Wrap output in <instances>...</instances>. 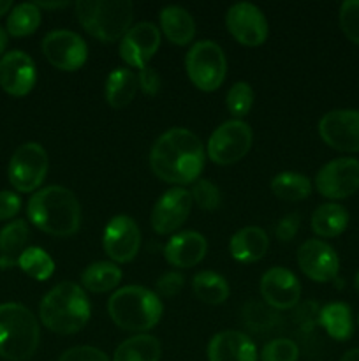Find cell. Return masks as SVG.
<instances>
[{"label": "cell", "mask_w": 359, "mask_h": 361, "mask_svg": "<svg viewBox=\"0 0 359 361\" xmlns=\"http://www.w3.org/2000/svg\"><path fill=\"white\" fill-rule=\"evenodd\" d=\"M41 330L34 314L20 303L0 305V358L27 361L35 355Z\"/></svg>", "instance_id": "cell-5"}, {"label": "cell", "mask_w": 359, "mask_h": 361, "mask_svg": "<svg viewBox=\"0 0 359 361\" xmlns=\"http://www.w3.org/2000/svg\"><path fill=\"white\" fill-rule=\"evenodd\" d=\"M192 201L204 212H215L222 203V194L211 180H196L190 190Z\"/></svg>", "instance_id": "cell-35"}, {"label": "cell", "mask_w": 359, "mask_h": 361, "mask_svg": "<svg viewBox=\"0 0 359 361\" xmlns=\"http://www.w3.org/2000/svg\"><path fill=\"white\" fill-rule=\"evenodd\" d=\"M319 134L327 147L345 154L359 152V109H333L319 122Z\"/></svg>", "instance_id": "cell-12"}, {"label": "cell", "mask_w": 359, "mask_h": 361, "mask_svg": "<svg viewBox=\"0 0 359 361\" xmlns=\"http://www.w3.org/2000/svg\"><path fill=\"white\" fill-rule=\"evenodd\" d=\"M69 2H37V7H46V9H58V7H67Z\"/></svg>", "instance_id": "cell-43"}, {"label": "cell", "mask_w": 359, "mask_h": 361, "mask_svg": "<svg viewBox=\"0 0 359 361\" xmlns=\"http://www.w3.org/2000/svg\"><path fill=\"white\" fill-rule=\"evenodd\" d=\"M49 159L39 143H25L18 147L9 162V182L20 192H34L48 175Z\"/></svg>", "instance_id": "cell-9"}, {"label": "cell", "mask_w": 359, "mask_h": 361, "mask_svg": "<svg viewBox=\"0 0 359 361\" xmlns=\"http://www.w3.org/2000/svg\"><path fill=\"white\" fill-rule=\"evenodd\" d=\"M315 189L327 200H347L359 190V161L352 157L334 159L315 175Z\"/></svg>", "instance_id": "cell-10"}, {"label": "cell", "mask_w": 359, "mask_h": 361, "mask_svg": "<svg viewBox=\"0 0 359 361\" xmlns=\"http://www.w3.org/2000/svg\"><path fill=\"white\" fill-rule=\"evenodd\" d=\"M90 316V300L76 282H60L46 293L39 305L41 323L58 335L77 334L87 326Z\"/></svg>", "instance_id": "cell-3"}, {"label": "cell", "mask_w": 359, "mask_h": 361, "mask_svg": "<svg viewBox=\"0 0 359 361\" xmlns=\"http://www.w3.org/2000/svg\"><path fill=\"white\" fill-rule=\"evenodd\" d=\"M225 102H227V109L236 120L239 116H245L250 111L253 104V90L246 81H238L229 88L227 95H225Z\"/></svg>", "instance_id": "cell-34"}, {"label": "cell", "mask_w": 359, "mask_h": 361, "mask_svg": "<svg viewBox=\"0 0 359 361\" xmlns=\"http://www.w3.org/2000/svg\"><path fill=\"white\" fill-rule=\"evenodd\" d=\"M18 267L28 277L42 282L48 281L53 275V271H55V261L51 259V256L46 250L39 249V247H28V249L23 250L20 259H18Z\"/></svg>", "instance_id": "cell-33"}, {"label": "cell", "mask_w": 359, "mask_h": 361, "mask_svg": "<svg viewBox=\"0 0 359 361\" xmlns=\"http://www.w3.org/2000/svg\"><path fill=\"white\" fill-rule=\"evenodd\" d=\"M41 25V9L37 4L25 2L13 7L9 18H7V34L13 37H25V35L34 34Z\"/></svg>", "instance_id": "cell-32"}, {"label": "cell", "mask_w": 359, "mask_h": 361, "mask_svg": "<svg viewBox=\"0 0 359 361\" xmlns=\"http://www.w3.org/2000/svg\"><path fill=\"white\" fill-rule=\"evenodd\" d=\"M21 208V200L16 192L0 190V221H9L18 215Z\"/></svg>", "instance_id": "cell-42"}, {"label": "cell", "mask_w": 359, "mask_h": 361, "mask_svg": "<svg viewBox=\"0 0 359 361\" xmlns=\"http://www.w3.org/2000/svg\"><path fill=\"white\" fill-rule=\"evenodd\" d=\"M137 88H139L137 74H134L127 67H116L106 80V102L115 109L125 108L136 97Z\"/></svg>", "instance_id": "cell-24"}, {"label": "cell", "mask_w": 359, "mask_h": 361, "mask_svg": "<svg viewBox=\"0 0 359 361\" xmlns=\"http://www.w3.org/2000/svg\"><path fill=\"white\" fill-rule=\"evenodd\" d=\"M28 221L41 231L65 238L81 226V204L73 190L62 185L39 189L27 204Z\"/></svg>", "instance_id": "cell-2"}, {"label": "cell", "mask_w": 359, "mask_h": 361, "mask_svg": "<svg viewBox=\"0 0 359 361\" xmlns=\"http://www.w3.org/2000/svg\"><path fill=\"white\" fill-rule=\"evenodd\" d=\"M183 284H185V277L180 271H168L158 281L155 282V289H157V296H164V298H172L182 291Z\"/></svg>", "instance_id": "cell-38"}, {"label": "cell", "mask_w": 359, "mask_h": 361, "mask_svg": "<svg viewBox=\"0 0 359 361\" xmlns=\"http://www.w3.org/2000/svg\"><path fill=\"white\" fill-rule=\"evenodd\" d=\"M299 224H301L299 214H289L287 217H284L278 222L277 228H275V235H277V238L280 242H291L298 235Z\"/></svg>", "instance_id": "cell-41"}, {"label": "cell", "mask_w": 359, "mask_h": 361, "mask_svg": "<svg viewBox=\"0 0 359 361\" xmlns=\"http://www.w3.org/2000/svg\"><path fill=\"white\" fill-rule=\"evenodd\" d=\"M74 7L81 27L102 42L122 41L132 27L134 6L129 0H80Z\"/></svg>", "instance_id": "cell-6"}, {"label": "cell", "mask_w": 359, "mask_h": 361, "mask_svg": "<svg viewBox=\"0 0 359 361\" xmlns=\"http://www.w3.org/2000/svg\"><path fill=\"white\" fill-rule=\"evenodd\" d=\"M298 264L313 282H331L340 270L336 250L322 240H306L298 249Z\"/></svg>", "instance_id": "cell-17"}, {"label": "cell", "mask_w": 359, "mask_h": 361, "mask_svg": "<svg viewBox=\"0 0 359 361\" xmlns=\"http://www.w3.org/2000/svg\"><path fill=\"white\" fill-rule=\"evenodd\" d=\"M271 190L278 200L301 201L312 194V182H310L308 176L299 175V173H278L271 180Z\"/></svg>", "instance_id": "cell-31"}, {"label": "cell", "mask_w": 359, "mask_h": 361, "mask_svg": "<svg viewBox=\"0 0 359 361\" xmlns=\"http://www.w3.org/2000/svg\"><path fill=\"white\" fill-rule=\"evenodd\" d=\"M253 134L243 120H227L211 134L208 141V157L218 166H231L241 161L252 148Z\"/></svg>", "instance_id": "cell-8"}, {"label": "cell", "mask_w": 359, "mask_h": 361, "mask_svg": "<svg viewBox=\"0 0 359 361\" xmlns=\"http://www.w3.org/2000/svg\"><path fill=\"white\" fill-rule=\"evenodd\" d=\"M46 60L58 71L74 73L88 59V46L80 34L73 30H53L42 39Z\"/></svg>", "instance_id": "cell-11"}, {"label": "cell", "mask_w": 359, "mask_h": 361, "mask_svg": "<svg viewBox=\"0 0 359 361\" xmlns=\"http://www.w3.org/2000/svg\"><path fill=\"white\" fill-rule=\"evenodd\" d=\"M299 348L291 338H275L260 351V361H298Z\"/></svg>", "instance_id": "cell-36"}, {"label": "cell", "mask_w": 359, "mask_h": 361, "mask_svg": "<svg viewBox=\"0 0 359 361\" xmlns=\"http://www.w3.org/2000/svg\"><path fill=\"white\" fill-rule=\"evenodd\" d=\"M122 270L109 261H97L88 264L81 274V286L90 293H109L122 282Z\"/></svg>", "instance_id": "cell-27"}, {"label": "cell", "mask_w": 359, "mask_h": 361, "mask_svg": "<svg viewBox=\"0 0 359 361\" xmlns=\"http://www.w3.org/2000/svg\"><path fill=\"white\" fill-rule=\"evenodd\" d=\"M27 242L28 226L21 219L13 221L0 229V268L2 270L18 264V259L23 254Z\"/></svg>", "instance_id": "cell-26"}, {"label": "cell", "mask_w": 359, "mask_h": 361, "mask_svg": "<svg viewBox=\"0 0 359 361\" xmlns=\"http://www.w3.org/2000/svg\"><path fill=\"white\" fill-rule=\"evenodd\" d=\"M208 242L201 233L182 231L172 236L164 249V257L175 268H192L204 259Z\"/></svg>", "instance_id": "cell-21"}, {"label": "cell", "mask_w": 359, "mask_h": 361, "mask_svg": "<svg viewBox=\"0 0 359 361\" xmlns=\"http://www.w3.org/2000/svg\"><path fill=\"white\" fill-rule=\"evenodd\" d=\"M354 288H355V291L359 293V270H358V274H355V277H354Z\"/></svg>", "instance_id": "cell-47"}, {"label": "cell", "mask_w": 359, "mask_h": 361, "mask_svg": "<svg viewBox=\"0 0 359 361\" xmlns=\"http://www.w3.org/2000/svg\"><path fill=\"white\" fill-rule=\"evenodd\" d=\"M192 196L190 190L183 187H172L165 190L151 210V228L158 235L175 233L180 226L185 224L192 210Z\"/></svg>", "instance_id": "cell-16"}, {"label": "cell", "mask_w": 359, "mask_h": 361, "mask_svg": "<svg viewBox=\"0 0 359 361\" xmlns=\"http://www.w3.org/2000/svg\"><path fill=\"white\" fill-rule=\"evenodd\" d=\"M319 319L320 326L326 330V334L331 338L338 342H345L351 338L352 331H354V323H352V312L351 307L347 303L333 302L324 305L319 310Z\"/></svg>", "instance_id": "cell-25"}, {"label": "cell", "mask_w": 359, "mask_h": 361, "mask_svg": "<svg viewBox=\"0 0 359 361\" xmlns=\"http://www.w3.org/2000/svg\"><path fill=\"white\" fill-rule=\"evenodd\" d=\"M160 342L146 334L134 335L116 348L113 361H158L160 360Z\"/></svg>", "instance_id": "cell-29"}, {"label": "cell", "mask_w": 359, "mask_h": 361, "mask_svg": "<svg viewBox=\"0 0 359 361\" xmlns=\"http://www.w3.org/2000/svg\"><path fill=\"white\" fill-rule=\"evenodd\" d=\"M137 85L146 94L148 97H155L160 90V76L153 67H144V69L137 71Z\"/></svg>", "instance_id": "cell-40"}, {"label": "cell", "mask_w": 359, "mask_h": 361, "mask_svg": "<svg viewBox=\"0 0 359 361\" xmlns=\"http://www.w3.org/2000/svg\"><path fill=\"white\" fill-rule=\"evenodd\" d=\"M58 361H109V358L101 349L92 348V345H77V348L67 349Z\"/></svg>", "instance_id": "cell-39"}, {"label": "cell", "mask_w": 359, "mask_h": 361, "mask_svg": "<svg viewBox=\"0 0 359 361\" xmlns=\"http://www.w3.org/2000/svg\"><path fill=\"white\" fill-rule=\"evenodd\" d=\"M210 361H259L256 344L248 335L236 330H225L213 335L206 349Z\"/></svg>", "instance_id": "cell-20"}, {"label": "cell", "mask_w": 359, "mask_h": 361, "mask_svg": "<svg viewBox=\"0 0 359 361\" xmlns=\"http://www.w3.org/2000/svg\"><path fill=\"white\" fill-rule=\"evenodd\" d=\"M162 300L157 293L141 286H125L109 296L108 314L125 331H148L162 319Z\"/></svg>", "instance_id": "cell-4"}, {"label": "cell", "mask_w": 359, "mask_h": 361, "mask_svg": "<svg viewBox=\"0 0 359 361\" xmlns=\"http://www.w3.org/2000/svg\"><path fill=\"white\" fill-rule=\"evenodd\" d=\"M338 21L345 37L359 44V0H347L341 4Z\"/></svg>", "instance_id": "cell-37"}, {"label": "cell", "mask_w": 359, "mask_h": 361, "mask_svg": "<svg viewBox=\"0 0 359 361\" xmlns=\"http://www.w3.org/2000/svg\"><path fill=\"white\" fill-rule=\"evenodd\" d=\"M340 361H359V349H351L341 356Z\"/></svg>", "instance_id": "cell-44"}, {"label": "cell", "mask_w": 359, "mask_h": 361, "mask_svg": "<svg viewBox=\"0 0 359 361\" xmlns=\"http://www.w3.org/2000/svg\"><path fill=\"white\" fill-rule=\"evenodd\" d=\"M13 9V2L11 0H0V16L7 14V11Z\"/></svg>", "instance_id": "cell-45"}, {"label": "cell", "mask_w": 359, "mask_h": 361, "mask_svg": "<svg viewBox=\"0 0 359 361\" xmlns=\"http://www.w3.org/2000/svg\"><path fill=\"white\" fill-rule=\"evenodd\" d=\"M185 69L194 87L203 92H215L224 83L227 62L217 42L199 41L187 53Z\"/></svg>", "instance_id": "cell-7"}, {"label": "cell", "mask_w": 359, "mask_h": 361, "mask_svg": "<svg viewBox=\"0 0 359 361\" xmlns=\"http://www.w3.org/2000/svg\"><path fill=\"white\" fill-rule=\"evenodd\" d=\"M348 226V214L341 204H320L312 215V231L320 238L340 236Z\"/></svg>", "instance_id": "cell-28"}, {"label": "cell", "mask_w": 359, "mask_h": 361, "mask_svg": "<svg viewBox=\"0 0 359 361\" xmlns=\"http://www.w3.org/2000/svg\"><path fill=\"white\" fill-rule=\"evenodd\" d=\"M35 63L25 51L14 49L0 59V87L13 97H23L34 88Z\"/></svg>", "instance_id": "cell-19"}, {"label": "cell", "mask_w": 359, "mask_h": 361, "mask_svg": "<svg viewBox=\"0 0 359 361\" xmlns=\"http://www.w3.org/2000/svg\"><path fill=\"white\" fill-rule=\"evenodd\" d=\"M160 28L165 39L176 46H187L196 35L192 14L180 6H168L160 11Z\"/></svg>", "instance_id": "cell-23"}, {"label": "cell", "mask_w": 359, "mask_h": 361, "mask_svg": "<svg viewBox=\"0 0 359 361\" xmlns=\"http://www.w3.org/2000/svg\"><path fill=\"white\" fill-rule=\"evenodd\" d=\"M270 240H267L266 231L257 226H246L232 235L229 242V252L232 259L238 263H256L263 259L264 254L267 252Z\"/></svg>", "instance_id": "cell-22"}, {"label": "cell", "mask_w": 359, "mask_h": 361, "mask_svg": "<svg viewBox=\"0 0 359 361\" xmlns=\"http://www.w3.org/2000/svg\"><path fill=\"white\" fill-rule=\"evenodd\" d=\"M192 291L201 302L208 305H220L229 298L227 281L215 271H199L192 279Z\"/></svg>", "instance_id": "cell-30"}, {"label": "cell", "mask_w": 359, "mask_h": 361, "mask_svg": "<svg viewBox=\"0 0 359 361\" xmlns=\"http://www.w3.org/2000/svg\"><path fill=\"white\" fill-rule=\"evenodd\" d=\"M227 30L239 44L256 48L266 42L267 21L263 11L250 2H238L229 7L225 14Z\"/></svg>", "instance_id": "cell-13"}, {"label": "cell", "mask_w": 359, "mask_h": 361, "mask_svg": "<svg viewBox=\"0 0 359 361\" xmlns=\"http://www.w3.org/2000/svg\"><path fill=\"white\" fill-rule=\"evenodd\" d=\"M206 161L203 141L189 129L172 127L157 137L150 150L155 176L172 185H187L199 178Z\"/></svg>", "instance_id": "cell-1"}, {"label": "cell", "mask_w": 359, "mask_h": 361, "mask_svg": "<svg viewBox=\"0 0 359 361\" xmlns=\"http://www.w3.org/2000/svg\"><path fill=\"white\" fill-rule=\"evenodd\" d=\"M160 30L150 21L132 25L120 41V56L132 69H144L160 46Z\"/></svg>", "instance_id": "cell-15"}, {"label": "cell", "mask_w": 359, "mask_h": 361, "mask_svg": "<svg viewBox=\"0 0 359 361\" xmlns=\"http://www.w3.org/2000/svg\"><path fill=\"white\" fill-rule=\"evenodd\" d=\"M260 296L275 310H289L298 305L301 284L291 270L282 267L270 268L260 277Z\"/></svg>", "instance_id": "cell-18"}, {"label": "cell", "mask_w": 359, "mask_h": 361, "mask_svg": "<svg viewBox=\"0 0 359 361\" xmlns=\"http://www.w3.org/2000/svg\"><path fill=\"white\" fill-rule=\"evenodd\" d=\"M102 247L115 263H130L141 247V231L134 219L127 215L113 217L102 235Z\"/></svg>", "instance_id": "cell-14"}, {"label": "cell", "mask_w": 359, "mask_h": 361, "mask_svg": "<svg viewBox=\"0 0 359 361\" xmlns=\"http://www.w3.org/2000/svg\"><path fill=\"white\" fill-rule=\"evenodd\" d=\"M358 324H359V316H358Z\"/></svg>", "instance_id": "cell-48"}, {"label": "cell", "mask_w": 359, "mask_h": 361, "mask_svg": "<svg viewBox=\"0 0 359 361\" xmlns=\"http://www.w3.org/2000/svg\"><path fill=\"white\" fill-rule=\"evenodd\" d=\"M6 46H7V34L6 30L0 27V55H2V51L6 49Z\"/></svg>", "instance_id": "cell-46"}]
</instances>
